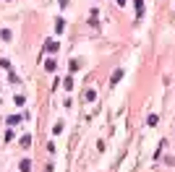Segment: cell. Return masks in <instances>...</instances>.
Masks as SVG:
<instances>
[{
    "label": "cell",
    "mask_w": 175,
    "mask_h": 172,
    "mask_svg": "<svg viewBox=\"0 0 175 172\" xmlns=\"http://www.w3.org/2000/svg\"><path fill=\"white\" fill-rule=\"evenodd\" d=\"M45 50H47V52H58V42H52V39H50V42H47V47H45Z\"/></svg>",
    "instance_id": "cell-1"
},
{
    "label": "cell",
    "mask_w": 175,
    "mask_h": 172,
    "mask_svg": "<svg viewBox=\"0 0 175 172\" xmlns=\"http://www.w3.org/2000/svg\"><path fill=\"white\" fill-rule=\"evenodd\" d=\"M63 29H65V21L58 18V21H55V32H63Z\"/></svg>",
    "instance_id": "cell-2"
},
{
    "label": "cell",
    "mask_w": 175,
    "mask_h": 172,
    "mask_svg": "<svg viewBox=\"0 0 175 172\" xmlns=\"http://www.w3.org/2000/svg\"><path fill=\"white\" fill-rule=\"evenodd\" d=\"M120 76H123V71L118 68V71H115V73H112V84H118V81H120Z\"/></svg>",
    "instance_id": "cell-3"
},
{
    "label": "cell",
    "mask_w": 175,
    "mask_h": 172,
    "mask_svg": "<svg viewBox=\"0 0 175 172\" xmlns=\"http://www.w3.org/2000/svg\"><path fill=\"white\" fill-rule=\"evenodd\" d=\"M29 167H32V162H29V159L21 162V172H29Z\"/></svg>",
    "instance_id": "cell-4"
},
{
    "label": "cell",
    "mask_w": 175,
    "mask_h": 172,
    "mask_svg": "<svg viewBox=\"0 0 175 172\" xmlns=\"http://www.w3.org/2000/svg\"><path fill=\"white\" fill-rule=\"evenodd\" d=\"M81 68V60H71V71H78Z\"/></svg>",
    "instance_id": "cell-5"
}]
</instances>
